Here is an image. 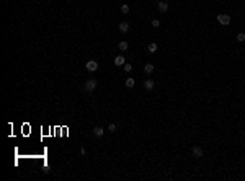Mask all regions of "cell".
Wrapping results in <instances>:
<instances>
[{
	"instance_id": "5b68a950",
	"label": "cell",
	"mask_w": 245,
	"mask_h": 181,
	"mask_svg": "<svg viewBox=\"0 0 245 181\" xmlns=\"http://www.w3.org/2000/svg\"><path fill=\"white\" fill-rule=\"evenodd\" d=\"M103 134H105L103 127H100V126H95V127H93V135H95V137H101Z\"/></svg>"
},
{
	"instance_id": "5bb4252c",
	"label": "cell",
	"mask_w": 245,
	"mask_h": 181,
	"mask_svg": "<svg viewBox=\"0 0 245 181\" xmlns=\"http://www.w3.org/2000/svg\"><path fill=\"white\" fill-rule=\"evenodd\" d=\"M121 13H124V15H126V13H129V5H126V3H124V5H121Z\"/></svg>"
},
{
	"instance_id": "2e32d148",
	"label": "cell",
	"mask_w": 245,
	"mask_h": 181,
	"mask_svg": "<svg viewBox=\"0 0 245 181\" xmlns=\"http://www.w3.org/2000/svg\"><path fill=\"white\" fill-rule=\"evenodd\" d=\"M237 41H239V42H243V41H245V34H243V33H239V34H237Z\"/></svg>"
},
{
	"instance_id": "7c38bea8",
	"label": "cell",
	"mask_w": 245,
	"mask_h": 181,
	"mask_svg": "<svg viewBox=\"0 0 245 181\" xmlns=\"http://www.w3.org/2000/svg\"><path fill=\"white\" fill-rule=\"evenodd\" d=\"M155 51H157V44H155V42H150V44H149V52H152V54H154Z\"/></svg>"
},
{
	"instance_id": "d6986e66",
	"label": "cell",
	"mask_w": 245,
	"mask_h": 181,
	"mask_svg": "<svg viewBox=\"0 0 245 181\" xmlns=\"http://www.w3.org/2000/svg\"><path fill=\"white\" fill-rule=\"evenodd\" d=\"M157 2H160V0H157Z\"/></svg>"
},
{
	"instance_id": "9a60e30c",
	"label": "cell",
	"mask_w": 245,
	"mask_h": 181,
	"mask_svg": "<svg viewBox=\"0 0 245 181\" xmlns=\"http://www.w3.org/2000/svg\"><path fill=\"white\" fill-rule=\"evenodd\" d=\"M108 131H111V132H116V131H118V126H116V124H113V122H111V124L108 126Z\"/></svg>"
},
{
	"instance_id": "ba28073f",
	"label": "cell",
	"mask_w": 245,
	"mask_h": 181,
	"mask_svg": "<svg viewBox=\"0 0 245 181\" xmlns=\"http://www.w3.org/2000/svg\"><path fill=\"white\" fill-rule=\"evenodd\" d=\"M159 10L160 12H167L168 10V3L163 2V0H160V2H159Z\"/></svg>"
},
{
	"instance_id": "52a82bcc",
	"label": "cell",
	"mask_w": 245,
	"mask_h": 181,
	"mask_svg": "<svg viewBox=\"0 0 245 181\" xmlns=\"http://www.w3.org/2000/svg\"><path fill=\"white\" fill-rule=\"evenodd\" d=\"M119 31H123V33H128L129 31V23H128V21L119 23Z\"/></svg>"
},
{
	"instance_id": "4fadbf2b",
	"label": "cell",
	"mask_w": 245,
	"mask_h": 181,
	"mask_svg": "<svg viewBox=\"0 0 245 181\" xmlns=\"http://www.w3.org/2000/svg\"><path fill=\"white\" fill-rule=\"evenodd\" d=\"M126 87H128V88H132V87H134V78H128V80H126Z\"/></svg>"
},
{
	"instance_id": "9c48e42d",
	"label": "cell",
	"mask_w": 245,
	"mask_h": 181,
	"mask_svg": "<svg viewBox=\"0 0 245 181\" xmlns=\"http://www.w3.org/2000/svg\"><path fill=\"white\" fill-rule=\"evenodd\" d=\"M114 64H116V65H124V57L123 56L114 57Z\"/></svg>"
},
{
	"instance_id": "8fae6325",
	"label": "cell",
	"mask_w": 245,
	"mask_h": 181,
	"mask_svg": "<svg viewBox=\"0 0 245 181\" xmlns=\"http://www.w3.org/2000/svg\"><path fill=\"white\" fill-rule=\"evenodd\" d=\"M118 47H119V51H126V49H128V42H126V41H121V42L118 44Z\"/></svg>"
},
{
	"instance_id": "ac0fdd59",
	"label": "cell",
	"mask_w": 245,
	"mask_h": 181,
	"mask_svg": "<svg viewBox=\"0 0 245 181\" xmlns=\"http://www.w3.org/2000/svg\"><path fill=\"white\" fill-rule=\"evenodd\" d=\"M150 25H152L154 28H159V26H160V21H159V20H152V23H150Z\"/></svg>"
},
{
	"instance_id": "8992f818",
	"label": "cell",
	"mask_w": 245,
	"mask_h": 181,
	"mask_svg": "<svg viewBox=\"0 0 245 181\" xmlns=\"http://www.w3.org/2000/svg\"><path fill=\"white\" fill-rule=\"evenodd\" d=\"M154 85H155V83H154V80H152V78H147V80H145V83H144L145 90H154Z\"/></svg>"
},
{
	"instance_id": "e0dca14e",
	"label": "cell",
	"mask_w": 245,
	"mask_h": 181,
	"mask_svg": "<svg viewBox=\"0 0 245 181\" xmlns=\"http://www.w3.org/2000/svg\"><path fill=\"white\" fill-rule=\"evenodd\" d=\"M131 70H132L131 64H124V72H131Z\"/></svg>"
},
{
	"instance_id": "30bf717a",
	"label": "cell",
	"mask_w": 245,
	"mask_h": 181,
	"mask_svg": "<svg viewBox=\"0 0 245 181\" xmlns=\"http://www.w3.org/2000/svg\"><path fill=\"white\" fill-rule=\"evenodd\" d=\"M144 70H145V73H152L154 72V65L152 64H145L144 65Z\"/></svg>"
},
{
	"instance_id": "6da1fadb",
	"label": "cell",
	"mask_w": 245,
	"mask_h": 181,
	"mask_svg": "<svg viewBox=\"0 0 245 181\" xmlns=\"http://www.w3.org/2000/svg\"><path fill=\"white\" fill-rule=\"evenodd\" d=\"M217 21H219L222 26H229L230 25V16L226 15V13H219V15H217Z\"/></svg>"
},
{
	"instance_id": "7a4b0ae2",
	"label": "cell",
	"mask_w": 245,
	"mask_h": 181,
	"mask_svg": "<svg viewBox=\"0 0 245 181\" xmlns=\"http://www.w3.org/2000/svg\"><path fill=\"white\" fill-rule=\"evenodd\" d=\"M95 88H96V80H95V78H88V80L85 82V91L92 93Z\"/></svg>"
},
{
	"instance_id": "277c9868",
	"label": "cell",
	"mask_w": 245,
	"mask_h": 181,
	"mask_svg": "<svg viewBox=\"0 0 245 181\" xmlns=\"http://www.w3.org/2000/svg\"><path fill=\"white\" fill-rule=\"evenodd\" d=\"M191 153H193V157H196V158H201L203 157V148L198 147V145H194V147L191 148Z\"/></svg>"
},
{
	"instance_id": "3957f363",
	"label": "cell",
	"mask_w": 245,
	"mask_h": 181,
	"mask_svg": "<svg viewBox=\"0 0 245 181\" xmlns=\"http://www.w3.org/2000/svg\"><path fill=\"white\" fill-rule=\"evenodd\" d=\"M85 67H87L88 72H95V70L98 69V62H96V60H88Z\"/></svg>"
}]
</instances>
